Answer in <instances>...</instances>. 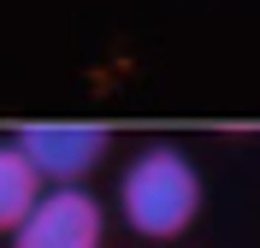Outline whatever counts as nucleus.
<instances>
[{"instance_id":"20e7f679","label":"nucleus","mask_w":260,"mask_h":248,"mask_svg":"<svg viewBox=\"0 0 260 248\" xmlns=\"http://www.w3.org/2000/svg\"><path fill=\"white\" fill-rule=\"evenodd\" d=\"M42 171L30 165V154L18 148V136H0V236H12L24 225L36 201H42Z\"/></svg>"},{"instance_id":"f257e3e1","label":"nucleus","mask_w":260,"mask_h":248,"mask_svg":"<svg viewBox=\"0 0 260 248\" xmlns=\"http://www.w3.org/2000/svg\"><path fill=\"white\" fill-rule=\"evenodd\" d=\"M201 165L178 142H148L136 160L118 171V219L142 242H178L201 219Z\"/></svg>"},{"instance_id":"f03ea898","label":"nucleus","mask_w":260,"mask_h":248,"mask_svg":"<svg viewBox=\"0 0 260 248\" xmlns=\"http://www.w3.org/2000/svg\"><path fill=\"white\" fill-rule=\"evenodd\" d=\"M12 248H107V207L89 183H48L24 225L6 236Z\"/></svg>"},{"instance_id":"7ed1b4c3","label":"nucleus","mask_w":260,"mask_h":248,"mask_svg":"<svg viewBox=\"0 0 260 248\" xmlns=\"http://www.w3.org/2000/svg\"><path fill=\"white\" fill-rule=\"evenodd\" d=\"M18 148L30 154L42 183H89L107 160V130L95 124H30L18 130Z\"/></svg>"}]
</instances>
